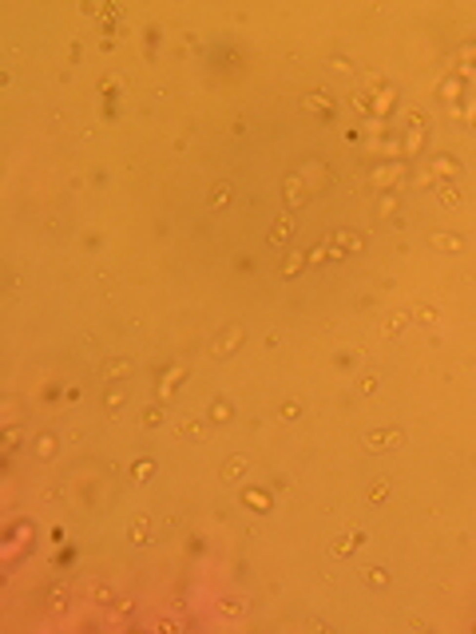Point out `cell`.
I'll return each mask as SVG.
<instances>
[{"instance_id": "cell-2", "label": "cell", "mask_w": 476, "mask_h": 634, "mask_svg": "<svg viewBox=\"0 0 476 634\" xmlns=\"http://www.w3.org/2000/svg\"><path fill=\"white\" fill-rule=\"evenodd\" d=\"M222 202H230V187H226V183L215 187V206H222Z\"/></svg>"}, {"instance_id": "cell-1", "label": "cell", "mask_w": 476, "mask_h": 634, "mask_svg": "<svg viewBox=\"0 0 476 634\" xmlns=\"http://www.w3.org/2000/svg\"><path fill=\"white\" fill-rule=\"evenodd\" d=\"M290 234V218H282V226H274V234H270V242H282V238Z\"/></svg>"}]
</instances>
